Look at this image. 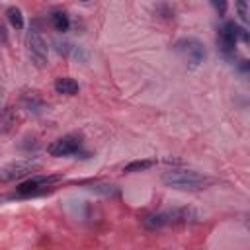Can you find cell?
Masks as SVG:
<instances>
[{"mask_svg":"<svg viewBox=\"0 0 250 250\" xmlns=\"http://www.w3.org/2000/svg\"><path fill=\"white\" fill-rule=\"evenodd\" d=\"M143 225H145L146 229H150V230H156V229H162V227H166V225H172L170 211L145 215V217H143Z\"/></svg>","mask_w":250,"mask_h":250,"instance_id":"9","label":"cell"},{"mask_svg":"<svg viewBox=\"0 0 250 250\" xmlns=\"http://www.w3.org/2000/svg\"><path fill=\"white\" fill-rule=\"evenodd\" d=\"M14 123H16L14 111H12V109H4V111L0 113V129H2V131H10Z\"/></svg>","mask_w":250,"mask_h":250,"instance_id":"15","label":"cell"},{"mask_svg":"<svg viewBox=\"0 0 250 250\" xmlns=\"http://www.w3.org/2000/svg\"><path fill=\"white\" fill-rule=\"evenodd\" d=\"M236 10L242 21H248V0H236Z\"/></svg>","mask_w":250,"mask_h":250,"instance_id":"16","label":"cell"},{"mask_svg":"<svg viewBox=\"0 0 250 250\" xmlns=\"http://www.w3.org/2000/svg\"><path fill=\"white\" fill-rule=\"evenodd\" d=\"M51 23H53V27L57 31H66L70 27V20H68V16L64 12H55L51 16Z\"/></svg>","mask_w":250,"mask_h":250,"instance_id":"13","label":"cell"},{"mask_svg":"<svg viewBox=\"0 0 250 250\" xmlns=\"http://www.w3.org/2000/svg\"><path fill=\"white\" fill-rule=\"evenodd\" d=\"M80 2H88V0H80Z\"/></svg>","mask_w":250,"mask_h":250,"instance_id":"22","label":"cell"},{"mask_svg":"<svg viewBox=\"0 0 250 250\" xmlns=\"http://www.w3.org/2000/svg\"><path fill=\"white\" fill-rule=\"evenodd\" d=\"M2 201H4V197H2V195H0V203H2Z\"/></svg>","mask_w":250,"mask_h":250,"instance_id":"21","label":"cell"},{"mask_svg":"<svg viewBox=\"0 0 250 250\" xmlns=\"http://www.w3.org/2000/svg\"><path fill=\"white\" fill-rule=\"evenodd\" d=\"M61 178L59 176H33L25 182H21L18 188H16V193L20 197H31V195H37V193H43L49 186H53L55 182H59Z\"/></svg>","mask_w":250,"mask_h":250,"instance_id":"4","label":"cell"},{"mask_svg":"<svg viewBox=\"0 0 250 250\" xmlns=\"http://www.w3.org/2000/svg\"><path fill=\"white\" fill-rule=\"evenodd\" d=\"M80 145H82V139L78 135H64V137H59L57 141H53L47 146V150L51 156H70L80 150Z\"/></svg>","mask_w":250,"mask_h":250,"instance_id":"5","label":"cell"},{"mask_svg":"<svg viewBox=\"0 0 250 250\" xmlns=\"http://www.w3.org/2000/svg\"><path fill=\"white\" fill-rule=\"evenodd\" d=\"M0 41H6V29L2 23H0Z\"/></svg>","mask_w":250,"mask_h":250,"instance_id":"19","label":"cell"},{"mask_svg":"<svg viewBox=\"0 0 250 250\" xmlns=\"http://www.w3.org/2000/svg\"><path fill=\"white\" fill-rule=\"evenodd\" d=\"M2 98H4V94H2V88H0V105H2Z\"/></svg>","mask_w":250,"mask_h":250,"instance_id":"20","label":"cell"},{"mask_svg":"<svg viewBox=\"0 0 250 250\" xmlns=\"http://www.w3.org/2000/svg\"><path fill=\"white\" fill-rule=\"evenodd\" d=\"M242 39V41H248V33L246 29L238 27L234 21H227L223 23V27L219 29V47L225 55H230L234 53V47H236V41Z\"/></svg>","mask_w":250,"mask_h":250,"instance_id":"3","label":"cell"},{"mask_svg":"<svg viewBox=\"0 0 250 250\" xmlns=\"http://www.w3.org/2000/svg\"><path fill=\"white\" fill-rule=\"evenodd\" d=\"M78 90H80L78 82H76L74 78H70V76H61V78L55 80V92H57V94L74 96V94H78Z\"/></svg>","mask_w":250,"mask_h":250,"instance_id":"10","label":"cell"},{"mask_svg":"<svg viewBox=\"0 0 250 250\" xmlns=\"http://www.w3.org/2000/svg\"><path fill=\"white\" fill-rule=\"evenodd\" d=\"M209 2H211V6L217 10L219 16H225V14H227V8H229V2H227V0H209Z\"/></svg>","mask_w":250,"mask_h":250,"instance_id":"17","label":"cell"},{"mask_svg":"<svg viewBox=\"0 0 250 250\" xmlns=\"http://www.w3.org/2000/svg\"><path fill=\"white\" fill-rule=\"evenodd\" d=\"M33 168H35V164H33L31 160H16V162H10V164H6V166L0 170V180H2V182L20 180V178L27 176Z\"/></svg>","mask_w":250,"mask_h":250,"instance_id":"7","label":"cell"},{"mask_svg":"<svg viewBox=\"0 0 250 250\" xmlns=\"http://www.w3.org/2000/svg\"><path fill=\"white\" fill-rule=\"evenodd\" d=\"M21 104L31 115H41L45 111V102L37 92H25L21 96Z\"/></svg>","mask_w":250,"mask_h":250,"instance_id":"8","label":"cell"},{"mask_svg":"<svg viewBox=\"0 0 250 250\" xmlns=\"http://www.w3.org/2000/svg\"><path fill=\"white\" fill-rule=\"evenodd\" d=\"M162 182L174 189H189V191H195V189H203L205 186L211 184V180L195 170H182V168H174V170H168L162 174Z\"/></svg>","mask_w":250,"mask_h":250,"instance_id":"1","label":"cell"},{"mask_svg":"<svg viewBox=\"0 0 250 250\" xmlns=\"http://www.w3.org/2000/svg\"><path fill=\"white\" fill-rule=\"evenodd\" d=\"M174 47H176V51L184 57V61L188 62L189 68L199 66V64L205 61V57H207L205 45H203L199 39H195V37H184V39H180Z\"/></svg>","mask_w":250,"mask_h":250,"instance_id":"2","label":"cell"},{"mask_svg":"<svg viewBox=\"0 0 250 250\" xmlns=\"http://www.w3.org/2000/svg\"><path fill=\"white\" fill-rule=\"evenodd\" d=\"M92 189L94 191H98V193H104V195H113L117 189H115V186H107V184H104V186H92Z\"/></svg>","mask_w":250,"mask_h":250,"instance_id":"18","label":"cell"},{"mask_svg":"<svg viewBox=\"0 0 250 250\" xmlns=\"http://www.w3.org/2000/svg\"><path fill=\"white\" fill-rule=\"evenodd\" d=\"M47 43L45 39L41 37V33L37 29H31L29 35H27V53H29V59L37 64V66H45L47 62Z\"/></svg>","mask_w":250,"mask_h":250,"instance_id":"6","label":"cell"},{"mask_svg":"<svg viewBox=\"0 0 250 250\" xmlns=\"http://www.w3.org/2000/svg\"><path fill=\"white\" fill-rule=\"evenodd\" d=\"M6 18H8V21H10L12 27H16V29H21V27H23V14H21L20 8L10 6V8L6 10Z\"/></svg>","mask_w":250,"mask_h":250,"instance_id":"12","label":"cell"},{"mask_svg":"<svg viewBox=\"0 0 250 250\" xmlns=\"http://www.w3.org/2000/svg\"><path fill=\"white\" fill-rule=\"evenodd\" d=\"M150 166H154V160H133L129 164H125L123 172H143V170H148Z\"/></svg>","mask_w":250,"mask_h":250,"instance_id":"14","label":"cell"},{"mask_svg":"<svg viewBox=\"0 0 250 250\" xmlns=\"http://www.w3.org/2000/svg\"><path fill=\"white\" fill-rule=\"evenodd\" d=\"M57 51L61 55H66V57H74V59H82V61L88 59L86 53H82V49L72 45V43H57Z\"/></svg>","mask_w":250,"mask_h":250,"instance_id":"11","label":"cell"}]
</instances>
